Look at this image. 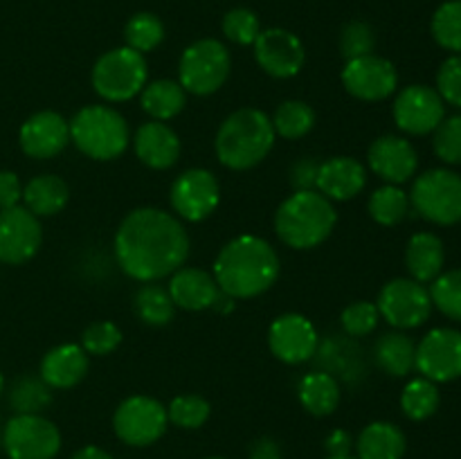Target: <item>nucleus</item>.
Returning a JSON list of instances; mask_svg holds the SVG:
<instances>
[{
	"label": "nucleus",
	"instance_id": "37",
	"mask_svg": "<svg viewBox=\"0 0 461 459\" xmlns=\"http://www.w3.org/2000/svg\"><path fill=\"white\" fill-rule=\"evenodd\" d=\"M430 32L432 39L450 54L461 52V0H446L437 7L432 14Z\"/></svg>",
	"mask_w": 461,
	"mask_h": 459
},
{
	"label": "nucleus",
	"instance_id": "20",
	"mask_svg": "<svg viewBox=\"0 0 461 459\" xmlns=\"http://www.w3.org/2000/svg\"><path fill=\"white\" fill-rule=\"evenodd\" d=\"M367 165L385 184H403L417 176L419 153L401 135H381L369 147Z\"/></svg>",
	"mask_w": 461,
	"mask_h": 459
},
{
	"label": "nucleus",
	"instance_id": "48",
	"mask_svg": "<svg viewBox=\"0 0 461 459\" xmlns=\"http://www.w3.org/2000/svg\"><path fill=\"white\" fill-rule=\"evenodd\" d=\"M324 448H327L329 457H351V450H354V436H351V432L338 428V430H333L331 435L327 436Z\"/></svg>",
	"mask_w": 461,
	"mask_h": 459
},
{
	"label": "nucleus",
	"instance_id": "44",
	"mask_svg": "<svg viewBox=\"0 0 461 459\" xmlns=\"http://www.w3.org/2000/svg\"><path fill=\"white\" fill-rule=\"evenodd\" d=\"M374 48H376V34H374V27L369 22L351 21L342 27L340 52L347 61L365 57V54H374Z\"/></svg>",
	"mask_w": 461,
	"mask_h": 459
},
{
	"label": "nucleus",
	"instance_id": "12",
	"mask_svg": "<svg viewBox=\"0 0 461 459\" xmlns=\"http://www.w3.org/2000/svg\"><path fill=\"white\" fill-rule=\"evenodd\" d=\"M171 210L189 223H201L216 212L221 202V184L212 171L187 169L171 184Z\"/></svg>",
	"mask_w": 461,
	"mask_h": 459
},
{
	"label": "nucleus",
	"instance_id": "27",
	"mask_svg": "<svg viewBox=\"0 0 461 459\" xmlns=\"http://www.w3.org/2000/svg\"><path fill=\"white\" fill-rule=\"evenodd\" d=\"M70 201V187L57 174H41L23 187V202L34 216H54Z\"/></svg>",
	"mask_w": 461,
	"mask_h": 459
},
{
	"label": "nucleus",
	"instance_id": "23",
	"mask_svg": "<svg viewBox=\"0 0 461 459\" xmlns=\"http://www.w3.org/2000/svg\"><path fill=\"white\" fill-rule=\"evenodd\" d=\"M367 184V169L351 156H336L322 160L318 174V192L329 201L347 202L363 194Z\"/></svg>",
	"mask_w": 461,
	"mask_h": 459
},
{
	"label": "nucleus",
	"instance_id": "55",
	"mask_svg": "<svg viewBox=\"0 0 461 459\" xmlns=\"http://www.w3.org/2000/svg\"><path fill=\"white\" fill-rule=\"evenodd\" d=\"M0 446H3V444H0Z\"/></svg>",
	"mask_w": 461,
	"mask_h": 459
},
{
	"label": "nucleus",
	"instance_id": "40",
	"mask_svg": "<svg viewBox=\"0 0 461 459\" xmlns=\"http://www.w3.org/2000/svg\"><path fill=\"white\" fill-rule=\"evenodd\" d=\"M223 36L234 45H255L261 34V21L252 9L234 7L223 16Z\"/></svg>",
	"mask_w": 461,
	"mask_h": 459
},
{
	"label": "nucleus",
	"instance_id": "2",
	"mask_svg": "<svg viewBox=\"0 0 461 459\" xmlns=\"http://www.w3.org/2000/svg\"><path fill=\"white\" fill-rule=\"evenodd\" d=\"M282 261L277 250L257 234H241L216 255L212 274L232 300H255L277 284Z\"/></svg>",
	"mask_w": 461,
	"mask_h": 459
},
{
	"label": "nucleus",
	"instance_id": "25",
	"mask_svg": "<svg viewBox=\"0 0 461 459\" xmlns=\"http://www.w3.org/2000/svg\"><path fill=\"white\" fill-rule=\"evenodd\" d=\"M444 241L432 232H417L405 246V268L419 284H430L444 273Z\"/></svg>",
	"mask_w": 461,
	"mask_h": 459
},
{
	"label": "nucleus",
	"instance_id": "38",
	"mask_svg": "<svg viewBox=\"0 0 461 459\" xmlns=\"http://www.w3.org/2000/svg\"><path fill=\"white\" fill-rule=\"evenodd\" d=\"M430 300L446 318L461 322V268L446 270L435 282H430Z\"/></svg>",
	"mask_w": 461,
	"mask_h": 459
},
{
	"label": "nucleus",
	"instance_id": "30",
	"mask_svg": "<svg viewBox=\"0 0 461 459\" xmlns=\"http://www.w3.org/2000/svg\"><path fill=\"white\" fill-rule=\"evenodd\" d=\"M142 111L156 122H169L187 106V93L178 79H156L140 93Z\"/></svg>",
	"mask_w": 461,
	"mask_h": 459
},
{
	"label": "nucleus",
	"instance_id": "18",
	"mask_svg": "<svg viewBox=\"0 0 461 459\" xmlns=\"http://www.w3.org/2000/svg\"><path fill=\"white\" fill-rule=\"evenodd\" d=\"M252 48H255V58L261 70L275 79H291L304 68L306 52L300 36L284 27L261 30Z\"/></svg>",
	"mask_w": 461,
	"mask_h": 459
},
{
	"label": "nucleus",
	"instance_id": "26",
	"mask_svg": "<svg viewBox=\"0 0 461 459\" xmlns=\"http://www.w3.org/2000/svg\"><path fill=\"white\" fill-rule=\"evenodd\" d=\"M405 450H408L405 432L390 421L369 423L356 439L358 459H403Z\"/></svg>",
	"mask_w": 461,
	"mask_h": 459
},
{
	"label": "nucleus",
	"instance_id": "9",
	"mask_svg": "<svg viewBox=\"0 0 461 459\" xmlns=\"http://www.w3.org/2000/svg\"><path fill=\"white\" fill-rule=\"evenodd\" d=\"M9 459H54L61 450V432L43 414H16L0 432Z\"/></svg>",
	"mask_w": 461,
	"mask_h": 459
},
{
	"label": "nucleus",
	"instance_id": "15",
	"mask_svg": "<svg viewBox=\"0 0 461 459\" xmlns=\"http://www.w3.org/2000/svg\"><path fill=\"white\" fill-rule=\"evenodd\" d=\"M396 126L408 135H428L446 117V104L437 88L412 84L401 90L392 106Z\"/></svg>",
	"mask_w": 461,
	"mask_h": 459
},
{
	"label": "nucleus",
	"instance_id": "10",
	"mask_svg": "<svg viewBox=\"0 0 461 459\" xmlns=\"http://www.w3.org/2000/svg\"><path fill=\"white\" fill-rule=\"evenodd\" d=\"M376 306L381 318L399 331L426 324L435 309L426 284L414 282L412 277L390 279L378 292Z\"/></svg>",
	"mask_w": 461,
	"mask_h": 459
},
{
	"label": "nucleus",
	"instance_id": "11",
	"mask_svg": "<svg viewBox=\"0 0 461 459\" xmlns=\"http://www.w3.org/2000/svg\"><path fill=\"white\" fill-rule=\"evenodd\" d=\"M169 426L167 408L151 396L135 394L122 400L113 414L115 435L133 448H144L160 439Z\"/></svg>",
	"mask_w": 461,
	"mask_h": 459
},
{
	"label": "nucleus",
	"instance_id": "29",
	"mask_svg": "<svg viewBox=\"0 0 461 459\" xmlns=\"http://www.w3.org/2000/svg\"><path fill=\"white\" fill-rule=\"evenodd\" d=\"M297 399H300L302 408L313 417H329L340 405L338 378L329 372H309L300 381Z\"/></svg>",
	"mask_w": 461,
	"mask_h": 459
},
{
	"label": "nucleus",
	"instance_id": "39",
	"mask_svg": "<svg viewBox=\"0 0 461 459\" xmlns=\"http://www.w3.org/2000/svg\"><path fill=\"white\" fill-rule=\"evenodd\" d=\"M212 414V405L207 399L198 394H180L167 408L169 423L183 428V430H198L207 423Z\"/></svg>",
	"mask_w": 461,
	"mask_h": 459
},
{
	"label": "nucleus",
	"instance_id": "51",
	"mask_svg": "<svg viewBox=\"0 0 461 459\" xmlns=\"http://www.w3.org/2000/svg\"><path fill=\"white\" fill-rule=\"evenodd\" d=\"M214 310H219V313H232L234 300L230 295H225V292H221L219 300H216V304H214Z\"/></svg>",
	"mask_w": 461,
	"mask_h": 459
},
{
	"label": "nucleus",
	"instance_id": "22",
	"mask_svg": "<svg viewBox=\"0 0 461 459\" xmlns=\"http://www.w3.org/2000/svg\"><path fill=\"white\" fill-rule=\"evenodd\" d=\"M167 291H169L176 309L183 310L214 309L221 295L214 274L203 268H194V266H183V268L176 270L169 277Z\"/></svg>",
	"mask_w": 461,
	"mask_h": 459
},
{
	"label": "nucleus",
	"instance_id": "47",
	"mask_svg": "<svg viewBox=\"0 0 461 459\" xmlns=\"http://www.w3.org/2000/svg\"><path fill=\"white\" fill-rule=\"evenodd\" d=\"M23 201V184L14 171H0V210L16 207Z\"/></svg>",
	"mask_w": 461,
	"mask_h": 459
},
{
	"label": "nucleus",
	"instance_id": "46",
	"mask_svg": "<svg viewBox=\"0 0 461 459\" xmlns=\"http://www.w3.org/2000/svg\"><path fill=\"white\" fill-rule=\"evenodd\" d=\"M320 165H322V162L313 156L300 158V160L293 162L291 174H288L293 189H295V192H313V189H318Z\"/></svg>",
	"mask_w": 461,
	"mask_h": 459
},
{
	"label": "nucleus",
	"instance_id": "50",
	"mask_svg": "<svg viewBox=\"0 0 461 459\" xmlns=\"http://www.w3.org/2000/svg\"><path fill=\"white\" fill-rule=\"evenodd\" d=\"M70 459H113V454H108L106 450L97 448V446H84V448L77 450Z\"/></svg>",
	"mask_w": 461,
	"mask_h": 459
},
{
	"label": "nucleus",
	"instance_id": "53",
	"mask_svg": "<svg viewBox=\"0 0 461 459\" xmlns=\"http://www.w3.org/2000/svg\"><path fill=\"white\" fill-rule=\"evenodd\" d=\"M327 459H354V457H327Z\"/></svg>",
	"mask_w": 461,
	"mask_h": 459
},
{
	"label": "nucleus",
	"instance_id": "41",
	"mask_svg": "<svg viewBox=\"0 0 461 459\" xmlns=\"http://www.w3.org/2000/svg\"><path fill=\"white\" fill-rule=\"evenodd\" d=\"M381 322V313H378L376 302L369 300H358L351 302L349 306H345L340 315V324L345 328L347 336L351 338H367L369 333H374V328Z\"/></svg>",
	"mask_w": 461,
	"mask_h": 459
},
{
	"label": "nucleus",
	"instance_id": "42",
	"mask_svg": "<svg viewBox=\"0 0 461 459\" xmlns=\"http://www.w3.org/2000/svg\"><path fill=\"white\" fill-rule=\"evenodd\" d=\"M122 328L111 320H97L81 333V346L88 356H108L122 345Z\"/></svg>",
	"mask_w": 461,
	"mask_h": 459
},
{
	"label": "nucleus",
	"instance_id": "43",
	"mask_svg": "<svg viewBox=\"0 0 461 459\" xmlns=\"http://www.w3.org/2000/svg\"><path fill=\"white\" fill-rule=\"evenodd\" d=\"M432 148L446 165H461V115H450L432 130Z\"/></svg>",
	"mask_w": 461,
	"mask_h": 459
},
{
	"label": "nucleus",
	"instance_id": "31",
	"mask_svg": "<svg viewBox=\"0 0 461 459\" xmlns=\"http://www.w3.org/2000/svg\"><path fill=\"white\" fill-rule=\"evenodd\" d=\"M135 315L149 327H165L174 320L176 304L169 291L156 282H147L135 291L133 297Z\"/></svg>",
	"mask_w": 461,
	"mask_h": 459
},
{
	"label": "nucleus",
	"instance_id": "4",
	"mask_svg": "<svg viewBox=\"0 0 461 459\" xmlns=\"http://www.w3.org/2000/svg\"><path fill=\"white\" fill-rule=\"evenodd\" d=\"M338 212L327 196L313 192H295L275 212V232L284 246L293 250H313L331 237Z\"/></svg>",
	"mask_w": 461,
	"mask_h": 459
},
{
	"label": "nucleus",
	"instance_id": "6",
	"mask_svg": "<svg viewBox=\"0 0 461 459\" xmlns=\"http://www.w3.org/2000/svg\"><path fill=\"white\" fill-rule=\"evenodd\" d=\"M149 79V66L144 54L131 48H113L95 61L90 81L104 102L122 104L138 97Z\"/></svg>",
	"mask_w": 461,
	"mask_h": 459
},
{
	"label": "nucleus",
	"instance_id": "36",
	"mask_svg": "<svg viewBox=\"0 0 461 459\" xmlns=\"http://www.w3.org/2000/svg\"><path fill=\"white\" fill-rule=\"evenodd\" d=\"M52 387L36 376L18 378L9 392V403L16 410V414H41L52 403Z\"/></svg>",
	"mask_w": 461,
	"mask_h": 459
},
{
	"label": "nucleus",
	"instance_id": "8",
	"mask_svg": "<svg viewBox=\"0 0 461 459\" xmlns=\"http://www.w3.org/2000/svg\"><path fill=\"white\" fill-rule=\"evenodd\" d=\"M410 205L435 225L461 223V176L453 169H428L412 183Z\"/></svg>",
	"mask_w": 461,
	"mask_h": 459
},
{
	"label": "nucleus",
	"instance_id": "7",
	"mask_svg": "<svg viewBox=\"0 0 461 459\" xmlns=\"http://www.w3.org/2000/svg\"><path fill=\"white\" fill-rule=\"evenodd\" d=\"M232 70L230 50L216 39L194 40L185 48L178 61V84L185 93L207 97L221 90Z\"/></svg>",
	"mask_w": 461,
	"mask_h": 459
},
{
	"label": "nucleus",
	"instance_id": "28",
	"mask_svg": "<svg viewBox=\"0 0 461 459\" xmlns=\"http://www.w3.org/2000/svg\"><path fill=\"white\" fill-rule=\"evenodd\" d=\"M417 345L403 331H387L374 345V360L378 367L394 378H405L414 369Z\"/></svg>",
	"mask_w": 461,
	"mask_h": 459
},
{
	"label": "nucleus",
	"instance_id": "33",
	"mask_svg": "<svg viewBox=\"0 0 461 459\" xmlns=\"http://www.w3.org/2000/svg\"><path fill=\"white\" fill-rule=\"evenodd\" d=\"M369 216L376 220L378 225H399L408 219L410 214V196L408 192L401 189V184H383L376 192L369 196Z\"/></svg>",
	"mask_w": 461,
	"mask_h": 459
},
{
	"label": "nucleus",
	"instance_id": "54",
	"mask_svg": "<svg viewBox=\"0 0 461 459\" xmlns=\"http://www.w3.org/2000/svg\"><path fill=\"white\" fill-rule=\"evenodd\" d=\"M207 459H223V457H207Z\"/></svg>",
	"mask_w": 461,
	"mask_h": 459
},
{
	"label": "nucleus",
	"instance_id": "19",
	"mask_svg": "<svg viewBox=\"0 0 461 459\" xmlns=\"http://www.w3.org/2000/svg\"><path fill=\"white\" fill-rule=\"evenodd\" d=\"M23 153L34 160H50L70 144V122L57 111H39L27 117L18 133Z\"/></svg>",
	"mask_w": 461,
	"mask_h": 459
},
{
	"label": "nucleus",
	"instance_id": "45",
	"mask_svg": "<svg viewBox=\"0 0 461 459\" xmlns=\"http://www.w3.org/2000/svg\"><path fill=\"white\" fill-rule=\"evenodd\" d=\"M437 93L444 104L461 108V52L450 54L437 72Z\"/></svg>",
	"mask_w": 461,
	"mask_h": 459
},
{
	"label": "nucleus",
	"instance_id": "5",
	"mask_svg": "<svg viewBox=\"0 0 461 459\" xmlns=\"http://www.w3.org/2000/svg\"><path fill=\"white\" fill-rule=\"evenodd\" d=\"M70 142L90 160H117L131 144L124 115L106 104H93L75 112L70 120Z\"/></svg>",
	"mask_w": 461,
	"mask_h": 459
},
{
	"label": "nucleus",
	"instance_id": "3",
	"mask_svg": "<svg viewBox=\"0 0 461 459\" xmlns=\"http://www.w3.org/2000/svg\"><path fill=\"white\" fill-rule=\"evenodd\" d=\"M270 117L259 108H239L223 120L214 140L216 158L232 171H248L264 162L275 147Z\"/></svg>",
	"mask_w": 461,
	"mask_h": 459
},
{
	"label": "nucleus",
	"instance_id": "34",
	"mask_svg": "<svg viewBox=\"0 0 461 459\" xmlns=\"http://www.w3.org/2000/svg\"><path fill=\"white\" fill-rule=\"evenodd\" d=\"M441 394L437 382L428 381V378H412L408 385L403 387L401 394V410L412 421H426L432 414L439 410Z\"/></svg>",
	"mask_w": 461,
	"mask_h": 459
},
{
	"label": "nucleus",
	"instance_id": "24",
	"mask_svg": "<svg viewBox=\"0 0 461 459\" xmlns=\"http://www.w3.org/2000/svg\"><path fill=\"white\" fill-rule=\"evenodd\" d=\"M88 354L84 346L68 342L50 349L41 360V378L52 390H70L79 385L88 374Z\"/></svg>",
	"mask_w": 461,
	"mask_h": 459
},
{
	"label": "nucleus",
	"instance_id": "13",
	"mask_svg": "<svg viewBox=\"0 0 461 459\" xmlns=\"http://www.w3.org/2000/svg\"><path fill=\"white\" fill-rule=\"evenodd\" d=\"M414 369L437 385L461 378V331L450 327L428 331L417 345Z\"/></svg>",
	"mask_w": 461,
	"mask_h": 459
},
{
	"label": "nucleus",
	"instance_id": "1",
	"mask_svg": "<svg viewBox=\"0 0 461 459\" xmlns=\"http://www.w3.org/2000/svg\"><path fill=\"white\" fill-rule=\"evenodd\" d=\"M189 234L180 219L158 207H138L122 219L115 232V259L135 282H160L183 268Z\"/></svg>",
	"mask_w": 461,
	"mask_h": 459
},
{
	"label": "nucleus",
	"instance_id": "21",
	"mask_svg": "<svg viewBox=\"0 0 461 459\" xmlns=\"http://www.w3.org/2000/svg\"><path fill=\"white\" fill-rule=\"evenodd\" d=\"M131 142H133L135 156L149 169H171L180 158V138L167 122H144L135 130Z\"/></svg>",
	"mask_w": 461,
	"mask_h": 459
},
{
	"label": "nucleus",
	"instance_id": "52",
	"mask_svg": "<svg viewBox=\"0 0 461 459\" xmlns=\"http://www.w3.org/2000/svg\"><path fill=\"white\" fill-rule=\"evenodd\" d=\"M5 390V378H3V372H0V394H3Z\"/></svg>",
	"mask_w": 461,
	"mask_h": 459
},
{
	"label": "nucleus",
	"instance_id": "14",
	"mask_svg": "<svg viewBox=\"0 0 461 459\" xmlns=\"http://www.w3.org/2000/svg\"><path fill=\"white\" fill-rule=\"evenodd\" d=\"M342 86L351 97L360 102H385L399 88V72L385 57L365 54L345 63Z\"/></svg>",
	"mask_w": 461,
	"mask_h": 459
},
{
	"label": "nucleus",
	"instance_id": "49",
	"mask_svg": "<svg viewBox=\"0 0 461 459\" xmlns=\"http://www.w3.org/2000/svg\"><path fill=\"white\" fill-rule=\"evenodd\" d=\"M250 459H282V448L270 436H261L250 446Z\"/></svg>",
	"mask_w": 461,
	"mask_h": 459
},
{
	"label": "nucleus",
	"instance_id": "32",
	"mask_svg": "<svg viewBox=\"0 0 461 459\" xmlns=\"http://www.w3.org/2000/svg\"><path fill=\"white\" fill-rule=\"evenodd\" d=\"M315 111L311 104L302 102V99H288V102L279 104L275 115L270 117L273 129L277 138L284 140H302L309 135L315 126Z\"/></svg>",
	"mask_w": 461,
	"mask_h": 459
},
{
	"label": "nucleus",
	"instance_id": "35",
	"mask_svg": "<svg viewBox=\"0 0 461 459\" xmlns=\"http://www.w3.org/2000/svg\"><path fill=\"white\" fill-rule=\"evenodd\" d=\"M126 48L140 54L153 52L165 40V25L151 12H138L129 18L124 27Z\"/></svg>",
	"mask_w": 461,
	"mask_h": 459
},
{
	"label": "nucleus",
	"instance_id": "16",
	"mask_svg": "<svg viewBox=\"0 0 461 459\" xmlns=\"http://www.w3.org/2000/svg\"><path fill=\"white\" fill-rule=\"evenodd\" d=\"M43 243V228L39 216L27 207L0 210V261L7 266H23L39 252Z\"/></svg>",
	"mask_w": 461,
	"mask_h": 459
},
{
	"label": "nucleus",
	"instance_id": "17",
	"mask_svg": "<svg viewBox=\"0 0 461 459\" xmlns=\"http://www.w3.org/2000/svg\"><path fill=\"white\" fill-rule=\"evenodd\" d=\"M268 346L277 360L286 364L309 363L320 346L313 322L302 313H284L268 328Z\"/></svg>",
	"mask_w": 461,
	"mask_h": 459
}]
</instances>
